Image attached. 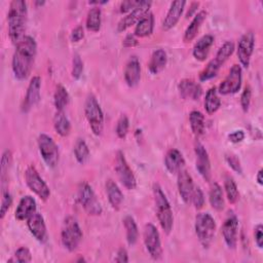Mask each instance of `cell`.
<instances>
[{
	"instance_id": "obj_1",
	"label": "cell",
	"mask_w": 263,
	"mask_h": 263,
	"mask_svg": "<svg viewBox=\"0 0 263 263\" xmlns=\"http://www.w3.org/2000/svg\"><path fill=\"white\" fill-rule=\"evenodd\" d=\"M37 52V44L33 37L25 36L16 45L12 55L11 68L17 80H25L31 73Z\"/></svg>"
},
{
	"instance_id": "obj_2",
	"label": "cell",
	"mask_w": 263,
	"mask_h": 263,
	"mask_svg": "<svg viewBox=\"0 0 263 263\" xmlns=\"http://www.w3.org/2000/svg\"><path fill=\"white\" fill-rule=\"evenodd\" d=\"M27 16L28 9L25 1L13 0L10 2L7 12L8 36L15 45L25 37Z\"/></svg>"
},
{
	"instance_id": "obj_3",
	"label": "cell",
	"mask_w": 263,
	"mask_h": 263,
	"mask_svg": "<svg viewBox=\"0 0 263 263\" xmlns=\"http://www.w3.org/2000/svg\"><path fill=\"white\" fill-rule=\"evenodd\" d=\"M153 199L158 222L162 230L166 234H170L174 225L173 211L162 188L158 184L153 185Z\"/></svg>"
},
{
	"instance_id": "obj_4",
	"label": "cell",
	"mask_w": 263,
	"mask_h": 263,
	"mask_svg": "<svg viewBox=\"0 0 263 263\" xmlns=\"http://www.w3.org/2000/svg\"><path fill=\"white\" fill-rule=\"evenodd\" d=\"M82 230L76 218L69 216L64 220L61 230V241L69 252L75 251L82 240Z\"/></svg>"
},
{
	"instance_id": "obj_5",
	"label": "cell",
	"mask_w": 263,
	"mask_h": 263,
	"mask_svg": "<svg viewBox=\"0 0 263 263\" xmlns=\"http://www.w3.org/2000/svg\"><path fill=\"white\" fill-rule=\"evenodd\" d=\"M194 229L200 245L208 249L213 242L216 232V222L209 213H198L195 217Z\"/></svg>"
},
{
	"instance_id": "obj_6",
	"label": "cell",
	"mask_w": 263,
	"mask_h": 263,
	"mask_svg": "<svg viewBox=\"0 0 263 263\" xmlns=\"http://www.w3.org/2000/svg\"><path fill=\"white\" fill-rule=\"evenodd\" d=\"M84 114L95 136H101L104 129V113L93 95H88L84 103Z\"/></svg>"
},
{
	"instance_id": "obj_7",
	"label": "cell",
	"mask_w": 263,
	"mask_h": 263,
	"mask_svg": "<svg viewBox=\"0 0 263 263\" xmlns=\"http://www.w3.org/2000/svg\"><path fill=\"white\" fill-rule=\"evenodd\" d=\"M77 198L83 210L89 216H99L102 214L103 209L98 200L91 186L86 182H81L77 190Z\"/></svg>"
},
{
	"instance_id": "obj_8",
	"label": "cell",
	"mask_w": 263,
	"mask_h": 263,
	"mask_svg": "<svg viewBox=\"0 0 263 263\" xmlns=\"http://www.w3.org/2000/svg\"><path fill=\"white\" fill-rule=\"evenodd\" d=\"M38 149L40 155L48 167H55L59 163L60 154H59V147L53 141L51 137L46 134H40L38 139Z\"/></svg>"
},
{
	"instance_id": "obj_9",
	"label": "cell",
	"mask_w": 263,
	"mask_h": 263,
	"mask_svg": "<svg viewBox=\"0 0 263 263\" xmlns=\"http://www.w3.org/2000/svg\"><path fill=\"white\" fill-rule=\"evenodd\" d=\"M25 182L29 189L40 199L46 201L50 196V190L44 180L40 177L34 165H29L25 171Z\"/></svg>"
},
{
	"instance_id": "obj_10",
	"label": "cell",
	"mask_w": 263,
	"mask_h": 263,
	"mask_svg": "<svg viewBox=\"0 0 263 263\" xmlns=\"http://www.w3.org/2000/svg\"><path fill=\"white\" fill-rule=\"evenodd\" d=\"M143 240H144L145 248L149 253L150 257L154 260L160 259L162 256L160 235L157 228L153 224L148 223L144 226Z\"/></svg>"
},
{
	"instance_id": "obj_11",
	"label": "cell",
	"mask_w": 263,
	"mask_h": 263,
	"mask_svg": "<svg viewBox=\"0 0 263 263\" xmlns=\"http://www.w3.org/2000/svg\"><path fill=\"white\" fill-rule=\"evenodd\" d=\"M114 170L116 172V175H117L119 181L127 190H133L137 187L136 177H135L132 168L129 167L123 152H121V151H117V153H116Z\"/></svg>"
},
{
	"instance_id": "obj_12",
	"label": "cell",
	"mask_w": 263,
	"mask_h": 263,
	"mask_svg": "<svg viewBox=\"0 0 263 263\" xmlns=\"http://www.w3.org/2000/svg\"><path fill=\"white\" fill-rule=\"evenodd\" d=\"M241 80H242L241 67L239 65L235 64L231 67V69L229 70L228 75L221 82L217 91L220 95H223V96L236 93L240 89Z\"/></svg>"
},
{
	"instance_id": "obj_13",
	"label": "cell",
	"mask_w": 263,
	"mask_h": 263,
	"mask_svg": "<svg viewBox=\"0 0 263 263\" xmlns=\"http://www.w3.org/2000/svg\"><path fill=\"white\" fill-rule=\"evenodd\" d=\"M254 46L255 35L252 31H248L240 37L236 49L237 59L243 68H248L250 66V61L254 51Z\"/></svg>"
},
{
	"instance_id": "obj_14",
	"label": "cell",
	"mask_w": 263,
	"mask_h": 263,
	"mask_svg": "<svg viewBox=\"0 0 263 263\" xmlns=\"http://www.w3.org/2000/svg\"><path fill=\"white\" fill-rule=\"evenodd\" d=\"M151 5H152L151 1H146V0L139 1L138 5L130 12H128L125 16H123L119 21V23L117 25V31L118 32H123L127 28H129L130 26L137 24L139 22V20L145 13H147L149 11Z\"/></svg>"
},
{
	"instance_id": "obj_15",
	"label": "cell",
	"mask_w": 263,
	"mask_h": 263,
	"mask_svg": "<svg viewBox=\"0 0 263 263\" xmlns=\"http://www.w3.org/2000/svg\"><path fill=\"white\" fill-rule=\"evenodd\" d=\"M194 153H195V166L199 175L202 177V179L206 182L211 181L212 178V170H211V161L208 154V151L205 150L204 146L196 142L194 146Z\"/></svg>"
},
{
	"instance_id": "obj_16",
	"label": "cell",
	"mask_w": 263,
	"mask_h": 263,
	"mask_svg": "<svg viewBox=\"0 0 263 263\" xmlns=\"http://www.w3.org/2000/svg\"><path fill=\"white\" fill-rule=\"evenodd\" d=\"M238 220L233 213H229L222 226V235L229 249H235L237 245Z\"/></svg>"
},
{
	"instance_id": "obj_17",
	"label": "cell",
	"mask_w": 263,
	"mask_h": 263,
	"mask_svg": "<svg viewBox=\"0 0 263 263\" xmlns=\"http://www.w3.org/2000/svg\"><path fill=\"white\" fill-rule=\"evenodd\" d=\"M177 175H178L177 186H178L179 194H180L182 200L186 204H191V197H192V193H193V190L195 187L192 177L184 168L182 171H180Z\"/></svg>"
},
{
	"instance_id": "obj_18",
	"label": "cell",
	"mask_w": 263,
	"mask_h": 263,
	"mask_svg": "<svg viewBox=\"0 0 263 263\" xmlns=\"http://www.w3.org/2000/svg\"><path fill=\"white\" fill-rule=\"evenodd\" d=\"M40 88H41V78L39 76H33L29 82L26 97L23 104V111L28 112L32 107L37 105L40 101Z\"/></svg>"
},
{
	"instance_id": "obj_19",
	"label": "cell",
	"mask_w": 263,
	"mask_h": 263,
	"mask_svg": "<svg viewBox=\"0 0 263 263\" xmlns=\"http://www.w3.org/2000/svg\"><path fill=\"white\" fill-rule=\"evenodd\" d=\"M27 226L30 233L39 242H45L47 239V230L44 219L41 214L35 212L27 219Z\"/></svg>"
},
{
	"instance_id": "obj_20",
	"label": "cell",
	"mask_w": 263,
	"mask_h": 263,
	"mask_svg": "<svg viewBox=\"0 0 263 263\" xmlns=\"http://www.w3.org/2000/svg\"><path fill=\"white\" fill-rule=\"evenodd\" d=\"M179 93L184 100L197 101L202 95V88L199 83L195 82L192 79H183L179 82L178 85Z\"/></svg>"
},
{
	"instance_id": "obj_21",
	"label": "cell",
	"mask_w": 263,
	"mask_h": 263,
	"mask_svg": "<svg viewBox=\"0 0 263 263\" xmlns=\"http://www.w3.org/2000/svg\"><path fill=\"white\" fill-rule=\"evenodd\" d=\"M124 80L129 87L136 86L141 79V64L136 55H133L127 61L124 68Z\"/></svg>"
},
{
	"instance_id": "obj_22",
	"label": "cell",
	"mask_w": 263,
	"mask_h": 263,
	"mask_svg": "<svg viewBox=\"0 0 263 263\" xmlns=\"http://www.w3.org/2000/svg\"><path fill=\"white\" fill-rule=\"evenodd\" d=\"M185 5H186V1L184 0H177L172 2L171 7L166 13V16L162 22V30L168 31L177 25V23L179 22L183 13Z\"/></svg>"
},
{
	"instance_id": "obj_23",
	"label": "cell",
	"mask_w": 263,
	"mask_h": 263,
	"mask_svg": "<svg viewBox=\"0 0 263 263\" xmlns=\"http://www.w3.org/2000/svg\"><path fill=\"white\" fill-rule=\"evenodd\" d=\"M164 165L172 175H177L185 166V159L182 153L175 148L170 149L164 156Z\"/></svg>"
},
{
	"instance_id": "obj_24",
	"label": "cell",
	"mask_w": 263,
	"mask_h": 263,
	"mask_svg": "<svg viewBox=\"0 0 263 263\" xmlns=\"http://www.w3.org/2000/svg\"><path fill=\"white\" fill-rule=\"evenodd\" d=\"M36 212V201L35 199L30 195H25L21 198L15 212L14 217L18 221L27 220L29 217H31Z\"/></svg>"
},
{
	"instance_id": "obj_25",
	"label": "cell",
	"mask_w": 263,
	"mask_h": 263,
	"mask_svg": "<svg viewBox=\"0 0 263 263\" xmlns=\"http://www.w3.org/2000/svg\"><path fill=\"white\" fill-rule=\"evenodd\" d=\"M213 43H214V36L211 34L203 35L201 38H199L197 42L194 44L192 49V54L194 59L199 62L205 61Z\"/></svg>"
},
{
	"instance_id": "obj_26",
	"label": "cell",
	"mask_w": 263,
	"mask_h": 263,
	"mask_svg": "<svg viewBox=\"0 0 263 263\" xmlns=\"http://www.w3.org/2000/svg\"><path fill=\"white\" fill-rule=\"evenodd\" d=\"M105 189H106V194L111 208L115 211H118L123 201V194L119 189L118 185L113 180L109 179L106 181Z\"/></svg>"
},
{
	"instance_id": "obj_27",
	"label": "cell",
	"mask_w": 263,
	"mask_h": 263,
	"mask_svg": "<svg viewBox=\"0 0 263 263\" xmlns=\"http://www.w3.org/2000/svg\"><path fill=\"white\" fill-rule=\"evenodd\" d=\"M206 11L205 10H200L198 11L192 18V21L190 22L189 26L187 27V29L184 32V37H183V41L185 43L191 42L196 35L198 34V31L202 25V23L205 21L206 18Z\"/></svg>"
},
{
	"instance_id": "obj_28",
	"label": "cell",
	"mask_w": 263,
	"mask_h": 263,
	"mask_svg": "<svg viewBox=\"0 0 263 263\" xmlns=\"http://www.w3.org/2000/svg\"><path fill=\"white\" fill-rule=\"evenodd\" d=\"M153 29H154V16L151 11H148L136 24L134 35L140 38L147 37L153 33Z\"/></svg>"
},
{
	"instance_id": "obj_29",
	"label": "cell",
	"mask_w": 263,
	"mask_h": 263,
	"mask_svg": "<svg viewBox=\"0 0 263 263\" xmlns=\"http://www.w3.org/2000/svg\"><path fill=\"white\" fill-rule=\"evenodd\" d=\"M166 63H167L166 52L163 49L159 48L152 52L150 61L148 63V69L151 74L155 75L160 73L164 69V67L166 66Z\"/></svg>"
},
{
	"instance_id": "obj_30",
	"label": "cell",
	"mask_w": 263,
	"mask_h": 263,
	"mask_svg": "<svg viewBox=\"0 0 263 263\" xmlns=\"http://www.w3.org/2000/svg\"><path fill=\"white\" fill-rule=\"evenodd\" d=\"M209 201L211 206L215 211L221 212L224 210L225 202H224L223 190H222V187L216 182L211 185V188L209 191Z\"/></svg>"
},
{
	"instance_id": "obj_31",
	"label": "cell",
	"mask_w": 263,
	"mask_h": 263,
	"mask_svg": "<svg viewBox=\"0 0 263 263\" xmlns=\"http://www.w3.org/2000/svg\"><path fill=\"white\" fill-rule=\"evenodd\" d=\"M53 127L61 137L69 136L71 132V122L64 111H57L53 116Z\"/></svg>"
},
{
	"instance_id": "obj_32",
	"label": "cell",
	"mask_w": 263,
	"mask_h": 263,
	"mask_svg": "<svg viewBox=\"0 0 263 263\" xmlns=\"http://www.w3.org/2000/svg\"><path fill=\"white\" fill-rule=\"evenodd\" d=\"M189 124L191 132L196 138H199L204 133V115L197 110H193L189 114Z\"/></svg>"
},
{
	"instance_id": "obj_33",
	"label": "cell",
	"mask_w": 263,
	"mask_h": 263,
	"mask_svg": "<svg viewBox=\"0 0 263 263\" xmlns=\"http://www.w3.org/2000/svg\"><path fill=\"white\" fill-rule=\"evenodd\" d=\"M102 11L99 6L91 7L86 15V29L90 32H98L101 29Z\"/></svg>"
},
{
	"instance_id": "obj_34",
	"label": "cell",
	"mask_w": 263,
	"mask_h": 263,
	"mask_svg": "<svg viewBox=\"0 0 263 263\" xmlns=\"http://www.w3.org/2000/svg\"><path fill=\"white\" fill-rule=\"evenodd\" d=\"M221 106V100L218 96V91L217 88L211 87L206 93H205V98H204V109L206 111L208 114H214L215 112L218 111V109Z\"/></svg>"
},
{
	"instance_id": "obj_35",
	"label": "cell",
	"mask_w": 263,
	"mask_h": 263,
	"mask_svg": "<svg viewBox=\"0 0 263 263\" xmlns=\"http://www.w3.org/2000/svg\"><path fill=\"white\" fill-rule=\"evenodd\" d=\"M123 226L125 228V233H126V240L129 246H134L139 237V230L137 223L135 219L132 216H125L124 219L122 220Z\"/></svg>"
},
{
	"instance_id": "obj_36",
	"label": "cell",
	"mask_w": 263,
	"mask_h": 263,
	"mask_svg": "<svg viewBox=\"0 0 263 263\" xmlns=\"http://www.w3.org/2000/svg\"><path fill=\"white\" fill-rule=\"evenodd\" d=\"M69 101H70V97L66 87L63 86L62 84H59L53 95V104L57 111H64V109L68 106Z\"/></svg>"
},
{
	"instance_id": "obj_37",
	"label": "cell",
	"mask_w": 263,
	"mask_h": 263,
	"mask_svg": "<svg viewBox=\"0 0 263 263\" xmlns=\"http://www.w3.org/2000/svg\"><path fill=\"white\" fill-rule=\"evenodd\" d=\"M224 189H225L226 196H227V199H228L229 203H231V204L236 203L238 198H239V192H238L236 183L234 182V180L230 176L225 177Z\"/></svg>"
},
{
	"instance_id": "obj_38",
	"label": "cell",
	"mask_w": 263,
	"mask_h": 263,
	"mask_svg": "<svg viewBox=\"0 0 263 263\" xmlns=\"http://www.w3.org/2000/svg\"><path fill=\"white\" fill-rule=\"evenodd\" d=\"M74 155L80 164H84L89 158V149L83 139H78L74 145Z\"/></svg>"
},
{
	"instance_id": "obj_39",
	"label": "cell",
	"mask_w": 263,
	"mask_h": 263,
	"mask_svg": "<svg viewBox=\"0 0 263 263\" xmlns=\"http://www.w3.org/2000/svg\"><path fill=\"white\" fill-rule=\"evenodd\" d=\"M233 51H234V43L232 41H226L220 46L214 60L220 66H222L230 58V55L233 53Z\"/></svg>"
},
{
	"instance_id": "obj_40",
	"label": "cell",
	"mask_w": 263,
	"mask_h": 263,
	"mask_svg": "<svg viewBox=\"0 0 263 263\" xmlns=\"http://www.w3.org/2000/svg\"><path fill=\"white\" fill-rule=\"evenodd\" d=\"M221 66L213 59L211 60L206 66L204 67V69L200 72L199 74V80L200 81H206V80H210L214 77L217 76L219 70H220Z\"/></svg>"
},
{
	"instance_id": "obj_41",
	"label": "cell",
	"mask_w": 263,
	"mask_h": 263,
	"mask_svg": "<svg viewBox=\"0 0 263 263\" xmlns=\"http://www.w3.org/2000/svg\"><path fill=\"white\" fill-rule=\"evenodd\" d=\"M11 159H12V155L10 150L6 149L3 151L2 153V157H1V181H2V186L4 185V183L6 182V176L8 175V171L11 164Z\"/></svg>"
},
{
	"instance_id": "obj_42",
	"label": "cell",
	"mask_w": 263,
	"mask_h": 263,
	"mask_svg": "<svg viewBox=\"0 0 263 263\" xmlns=\"http://www.w3.org/2000/svg\"><path fill=\"white\" fill-rule=\"evenodd\" d=\"M9 262H20V263H28L32 261V254L30 250L26 247L18 248L11 259L8 260Z\"/></svg>"
},
{
	"instance_id": "obj_43",
	"label": "cell",
	"mask_w": 263,
	"mask_h": 263,
	"mask_svg": "<svg viewBox=\"0 0 263 263\" xmlns=\"http://www.w3.org/2000/svg\"><path fill=\"white\" fill-rule=\"evenodd\" d=\"M129 127V121L125 114H122L119 119L117 120L116 124V135L119 139H124L128 133Z\"/></svg>"
},
{
	"instance_id": "obj_44",
	"label": "cell",
	"mask_w": 263,
	"mask_h": 263,
	"mask_svg": "<svg viewBox=\"0 0 263 263\" xmlns=\"http://www.w3.org/2000/svg\"><path fill=\"white\" fill-rule=\"evenodd\" d=\"M12 204V196L7 189H3L1 198V209H0V219H3Z\"/></svg>"
},
{
	"instance_id": "obj_45",
	"label": "cell",
	"mask_w": 263,
	"mask_h": 263,
	"mask_svg": "<svg viewBox=\"0 0 263 263\" xmlns=\"http://www.w3.org/2000/svg\"><path fill=\"white\" fill-rule=\"evenodd\" d=\"M83 72V62L78 53L73 55L72 60V77L74 79H79Z\"/></svg>"
},
{
	"instance_id": "obj_46",
	"label": "cell",
	"mask_w": 263,
	"mask_h": 263,
	"mask_svg": "<svg viewBox=\"0 0 263 263\" xmlns=\"http://www.w3.org/2000/svg\"><path fill=\"white\" fill-rule=\"evenodd\" d=\"M191 204L194 205V208L196 210H200L203 204H204V195L203 192L201 191V189L195 185L193 193H192V197H191Z\"/></svg>"
},
{
	"instance_id": "obj_47",
	"label": "cell",
	"mask_w": 263,
	"mask_h": 263,
	"mask_svg": "<svg viewBox=\"0 0 263 263\" xmlns=\"http://www.w3.org/2000/svg\"><path fill=\"white\" fill-rule=\"evenodd\" d=\"M252 99V90L250 86H246L240 95V106L243 112H247L249 110L250 104Z\"/></svg>"
},
{
	"instance_id": "obj_48",
	"label": "cell",
	"mask_w": 263,
	"mask_h": 263,
	"mask_svg": "<svg viewBox=\"0 0 263 263\" xmlns=\"http://www.w3.org/2000/svg\"><path fill=\"white\" fill-rule=\"evenodd\" d=\"M225 159L226 162L228 163V165L236 173L241 174L242 173V168H241V164H240V160L238 159V157L235 154L232 153H228L225 155Z\"/></svg>"
},
{
	"instance_id": "obj_49",
	"label": "cell",
	"mask_w": 263,
	"mask_h": 263,
	"mask_svg": "<svg viewBox=\"0 0 263 263\" xmlns=\"http://www.w3.org/2000/svg\"><path fill=\"white\" fill-rule=\"evenodd\" d=\"M254 239L255 243L259 249H262L263 247V226L262 224H258L254 228Z\"/></svg>"
},
{
	"instance_id": "obj_50",
	"label": "cell",
	"mask_w": 263,
	"mask_h": 263,
	"mask_svg": "<svg viewBox=\"0 0 263 263\" xmlns=\"http://www.w3.org/2000/svg\"><path fill=\"white\" fill-rule=\"evenodd\" d=\"M139 1H134V0H126V1H122L120 3L119 6V10L121 13H126V12H130L137 5H138Z\"/></svg>"
},
{
	"instance_id": "obj_51",
	"label": "cell",
	"mask_w": 263,
	"mask_h": 263,
	"mask_svg": "<svg viewBox=\"0 0 263 263\" xmlns=\"http://www.w3.org/2000/svg\"><path fill=\"white\" fill-rule=\"evenodd\" d=\"M84 37V30L82 26H77L71 32L70 38L72 42H79Z\"/></svg>"
},
{
	"instance_id": "obj_52",
	"label": "cell",
	"mask_w": 263,
	"mask_h": 263,
	"mask_svg": "<svg viewBox=\"0 0 263 263\" xmlns=\"http://www.w3.org/2000/svg\"><path fill=\"white\" fill-rule=\"evenodd\" d=\"M243 139H245V133L241 129L234 130L233 133L228 135V140L232 143H235V144L241 142Z\"/></svg>"
},
{
	"instance_id": "obj_53",
	"label": "cell",
	"mask_w": 263,
	"mask_h": 263,
	"mask_svg": "<svg viewBox=\"0 0 263 263\" xmlns=\"http://www.w3.org/2000/svg\"><path fill=\"white\" fill-rule=\"evenodd\" d=\"M139 43L137 37L134 35V34H128L125 36V38L123 39V42H122V45L124 47H134V46H137Z\"/></svg>"
},
{
	"instance_id": "obj_54",
	"label": "cell",
	"mask_w": 263,
	"mask_h": 263,
	"mask_svg": "<svg viewBox=\"0 0 263 263\" xmlns=\"http://www.w3.org/2000/svg\"><path fill=\"white\" fill-rule=\"evenodd\" d=\"M115 262H119V263L128 262V255H127V252H126V250L124 248H120L117 251Z\"/></svg>"
},
{
	"instance_id": "obj_55",
	"label": "cell",
	"mask_w": 263,
	"mask_h": 263,
	"mask_svg": "<svg viewBox=\"0 0 263 263\" xmlns=\"http://www.w3.org/2000/svg\"><path fill=\"white\" fill-rule=\"evenodd\" d=\"M199 6V2H192L191 4H190V8H189V10L187 11V13H186V17H189V16H191L195 11H196V9H197V7Z\"/></svg>"
},
{
	"instance_id": "obj_56",
	"label": "cell",
	"mask_w": 263,
	"mask_h": 263,
	"mask_svg": "<svg viewBox=\"0 0 263 263\" xmlns=\"http://www.w3.org/2000/svg\"><path fill=\"white\" fill-rule=\"evenodd\" d=\"M256 179H257V182L260 186L263 185V179H262V170H259L258 173H257V176H256Z\"/></svg>"
},
{
	"instance_id": "obj_57",
	"label": "cell",
	"mask_w": 263,
	"mask_h": 263,
	"mask_svg": "<svg viewBox=\"0 0 263 263\" xmlns=\"http://www.w3.org/2000/svg\"><path fill=\"white\" fill-rule=\"evenodd\" d=\"M88 3L91 4V5H100V4L108 3V0H104V1H89Z\"/></svg>"
},
{
	"instance_id": "obj_58",
	"label": "cell",
	"mask_w": 263,
	"mask_h": 263,
	"mask_svg": "<svg viewBox=\"0 0 263 263\" xmlns=\"http://www.w3.org/2000/svg\"><path fill=\"white\" fill-rule=\"evenodd\" d=\"M43 4H45V1H36L35 2V5H38V6H42Z\"/></svg>"
}]
</instances>
